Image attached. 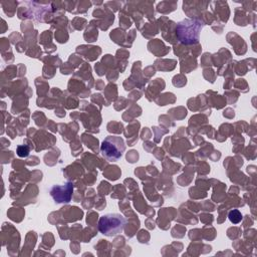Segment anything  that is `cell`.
<instances>
[{
	"instance_id": "obj_1",
	"label": "cell",
	"mask_w": 257,
	"mask_h": 257,
	"mask_svg": "<svg viewBox=\"0 0 257 257\" xmlns=\"http://www.w3.org/2000/svg\"><path fill=\"white\" fill-rule=\"evenodd\" d=\"M125 219L116 213L105 214L98 221V230L105 236H115L122 231Z\"/></svg>"
},
{
	"instance_id": "obj_2",
	"label": "cell",
	"mask_w": 257,
	"mask_h": 257,
	"mask_svg": "<svg viewBox=\"0 0 257 257\" xmlns=\"http://www.w3.org/2000/svg\"><path fill=\"white\" fill-rule=\"evenodd\" d=\"M124 143L119 137H107L101 144V154L107 161L115 162L120 159L124 151Z\"/></svg>"
},
{
	"instance_id": "obj_3",
	"label": "cell",
	"mask_w": 257,
	"mask_h": 257,
	"mask_svg": "<svg viewBox=\"0 0 257 257\" xmlns=\"http://www.w3.org/2000/svg\"><path fill=\"white\" fill-rule=\"evenodd\" d=\"M202 28V25L197 21L192 20H183L178 23L177 32L181 41L185 43H193L198 41L199 31Z\"/></svg>"
},
{
	"instance_id": "obj_4",
	"label": "cell",
	"mask_w": 257,
	"mask_h": 257,
	"mask_svg": "<svg viewBox=\"0 0 257 257\" xmlns=\"http://www.w3.org/2000/svg\"><path fill=\"white\" fill-rule=\"evenodd\" d=\"M72 184L67 183L65 186H53L50 190V195L57 203H67L70 201L72 194Z\"/></svg>"
},
{
	"instance_id": "obj_5",
	"label": "cell",
	"mask_w": 257,
	"mask_h": 257,
	"mask_svg": "<svg viewBox=\"0 0 257 257\" xmlns=\"http://www.w3.org/2000/svg\"><path fill=\"white\" fill-rule=\"evenodd\" d=\"M229 219H230L231 222H233V223H238V222L241 220V214L239 213V211L233 210V211L230 212V214H229Z\"/></svg>"
},
{
	"instance_id": "obj_6",
	"label": "cell",
	"mask_w": 257,
	"mask_h": 257,
	"mask_svg": "<svg viewBox=\"0 0 257 257\" xmlns=\"http://www.w3.org/2000/svg\"><path fill=\"white\" fill-rule=\"evenodd\" d=\"M28 153H29V151H28V149L26 147H19L17 149V154L20 157H26L28 155Z\"/></svg>"
}]
</instances>
